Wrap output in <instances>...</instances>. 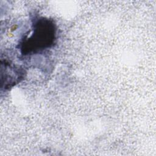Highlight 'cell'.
<instances>
[{"instance_id": "6da1fadb", "label": "cell", "mask_w": 156, "mask_h": 156, "mask_svg": "<svg viewBox=\"0 0 156 156\" xmlns=\"http://www.w3.org/2000/svg\"><path fill=\"white\" fill-rule=\"evenodd\" d=\"M55 38V28L54 23L48 19L41 18L34 24L33 33L27 38L23 49L25 52L40 51L49 48Z\"/></svg>"}]
</instances>
